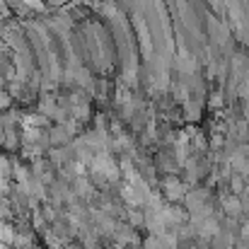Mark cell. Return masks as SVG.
<instances>
[{
	"instance_id": "cell-3",
	"label": "cell",
	"mask_w": 249,
	"mask_h": 249,
	"mask_svg": "<svg viewBox=\"0 0 249 249\" xmlns=\"http://www.w3.org/2000/svg\"><path fill=\"white\" fill-rule=\"evenodd\" d=\"M230 167L235 169V174H249V148H237L232 155H230Z\"/></svg>"
},
{
	"instance_id": "cell-2",
	"label": "cell",
	"mask_w": 249,
	"mask_h": 249,
	"mask_svg": "<svg viewBox=\"0 0 249 249\" xmlns=\"http://www.w3.org/2000/svg\"><path fill=\"white\" fill-rule=\"evenodd\" d=\"M184 201H186V211H189V213H196V211H201V208L208 206V191H206V189L186 191Z\"/></svg>"
},
{
	"instance_id": "cell-5",
	"label": "cell",
	"mask_w": 249,
	"mask_h": 249,
	"mask_svg": "<svg viewBox=\"0 0 249 249\" xmlns=\"http://www.w3.org/2000/svg\"><path fill=\"white\" fill-rule=\"evenodd\" d=\"M240 235H242V240H245V247H249V223H245V225H242Z\"/></svg>"
},
{
	"instance_id": "cell-4",
	"label": "cell",
	"mask_w": 249,
	"mask_h": 249,
	"mask_svg": "<svg viewBox=\"0 0 249 249\" xmlns=\"http://www.w3.org/2000/svg\"><path fill=\"white\" fill-rule=\"evenodd\" d=\"M223 211L228 218H240L245 213V203H242V198L230 194V196H223Z\"/></svg>"
},
{
	"instance_id": "cell-1",
	"label": "cell",
	"mask_w": 249,
	"mask_h": 249,
	"mask_svg": "<svg viewBox=\"0 0 249 249\" xmlns=\"http://www.w3.org/2000/svg\"><path fill=\"white\" fill-rule=\"evenodd\" d=\"M162 191H165L167 201L177 203V201H184V196H186V184H184L181 179H177V177H167L165 184H162Z\"/></svg>"
}]
</instances>
